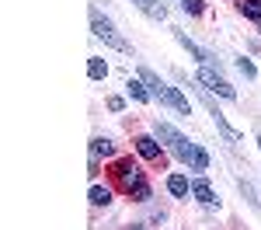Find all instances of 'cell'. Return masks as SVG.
<instances>
[{
  "mask_svg": "<svg viewBox=\"0 0 261 230\" xmlns=\"http://www.w3.org/2000/svg\"><path fill=\"white\" fill-rule=\"evenodd\" d=\"M195 81H199L202 87H209V91H216V94L226 98V101H237V87L226 81V77H220V73H216V66H202Z\"/></svg>",
  "mask_w": 261,
  "mask_h": 230,
  "instance_id": "cell-5",
  "label": "cell"
},
{
  "mask_svg": "<svg viewBox=\"0 0 261 230\" xmlns=\"http://www.w3.org/2000/svg\"><path fill=\"white\" fill-rule=\"evenodd\" d=\"M125 87H129V98H133V101H140V105H146L150 98H153V94H150V87H146L143 81H129Z\"/></svg>",
  "mask_w": 261,
  "mask_h": 230,
  "instance_id": "cell-11",
  "label": "cell"
},
{
  "mask_svg": "<svg viewBox=\"0 0 261 230\" xmlns=\"http://www.w3.org/2000/svg\"><path fill=\"white\" fill-rule=\"evenodd\" d=\"M167 192H171L174 199H188V192H192V182H188L185 174H167Z\"/></svg>",
  "mask_w": 261,
  "mask_h": 230,
  "instance_id": "cell-9",
  "label": "cell"
},
{
  "mask_svg": "<svg viewBox=\"0 0 261 230\" xmlns=\"http://www.w3.org/2000/svg\"><path fill=\"white\" fill-rule=\"evenodd\" d=\"M87 77H91V81H105V77H108V63L98 60V56L87 60Z\"/></svg>",
  "mask_w": 261,
  "mask_h": 230,
  "instance_id": "cell-14",
  "label": "cell"
},
{
  "mask_svg": "<svg viewBox=\"0 0 261 230\" xmlns=\"http://www.w3.org/2000/svg\"><path fill=\"white\" fill-rule=\"evenodd\" d=\"M108 108H112V112H122V108H125V101H122L119 94H112V98H108Z\"/></svg>",
  "mask_w": 261,
  "mask_h": 230,
  "instance_id": "cell-21",
  "label": "cell"
},
{
  "mask_svg": "<svg viewBox=\"0 0 261 230\" xmlns=\"http://www.w3.org/2000/svg\"><path fill=\"white\" fill-rule=\"evenodd\" d=\"M91 28H94V35H98L101 42H108L112 49H119V53H133V45H129V42H125L119 32H115V24L105 18L101 11H91Z\"/></svg>",
  "mask_w": 261,
  "mask_h": 230,
  "instance_id": "cell-4",
  "label": "cell"
},
{
  "mask_svg": "<svg viewBox=\"0 0 261 230\" xmlns=\"http://www.w3.org/2000/svg\"><path fill=\"white\" fill-rule=\"evenodd\" d=\"M237 11H241L244 18H251V21H258V24H261V0H241Z\"/></svg>",
  "mask_w": 261,
  "mask_h": 230,
  "instance_id": "cell-13",
  "label": "cell"
},
{
  "mask_svg": "<svg viewBox=\"0 0 261 230\" xmlns=\"http://www.w3.org/2000/svg\"><path fill=\"white\" fill-rule=\"evenodd\" d=\"M181 7H185V14H192V18H199L202 11H205V0H181Z\"/></svg>",
  "mask_w": 261,
  "mask_h": 230,
  "instance_id": "cell-17",
  "label": "cell"
},
{
  "mask_svg": "<svg viewBox=\"0 0 261 230\" xmlns=\"http://www.w3.org/2000/svg\"><path fill=\"white\" fill-rule=\"evenodd\" d=\"M133 230H143V227H133Z\"/></svg>",
  "mask_w": 261,
  "mask_h": 230,
  "instance_id": "cell-23",
  "label": "cell"
},
{
  "mask_svg": "<svg viewBox=\"0 0 261 230\" xmlns=\"http://www.w3.org/2000/svg\"><path fill=\"white\" fill-rule=\"evenodd\" d=\"M112 202V192L101 185H91V206H108Z\"/></svg>",
  "mask_w": 261,
  "mask_h": 230,
  "instance_id": "cell-15",
  "label": "cell"
},
{
  "mask_svg": "<svg viewBox=\"0 0 261 230\" xmlns=\"http://www.w3.org/2000/svg\"><path fill=\"white\" fill-rule=\"evenodd\" d=\"M91 154H94V157H112V154H115V143H112L108 136H94V140H91Z\"/></svg>",
  "mask_w": 261,
  "mask_h": 230,
  "instance_id": "cell-12",
  "label": "cell"
},
{
  "mask_svg": "<svg viewBox=\"0 0 261 230\" xmlns=\"http://www.w3.org/2000/svg\"><path fill=\"white\" fill-rule=\"evenodd\" d=\"M140 81L146 84V87H150V94H153V98H161L164 105H171V108H174L178 115H192V105H188V98L181 94L178 87L164 84L161 77H157V73L150 70V66H140Z\"/></svg>",
  "mask_w": 261,
  "mask_h": 230,
  "instance_id": "cell-1",
  "label": "cell"
},
{
  "mask_svg": "<svg viewBox=\"0 0 261 230\" xmlns=\"http://www.w3.org/2000/svg\"><path fill=\"white\" fill-rule=\"evenodd\" d=\"M174 39H178V45H181V49H185V53H188L192 60H199L202 66H213V63H216V60H213V53H205V49H202L199 42H192L188 35H185V32H181V28H174ZM216 66H220V63H216Z\"/></svg>",
  "mask_w": 261,
  "mask_h": 230,
  "instance_id": "cell-6",
  "label": "cell"
},
{
  "mask_svg": "<svg viewBox=\"0 0 261 230\" xmlns=\"http://www.w3.org/2000/svg\"><path fill=\"white\" fill-rule=\"evenodd\" d=\"M241 192H244V199L251 202V209H254V213H261V202H258V199H254V188L247 185V182H241Z\"/></svg>",
  "mask_w": 261,
  "mask_h": 230,
  "instance_id": "cell-19",
  "label": "cell"
},
{
  "mask_svg": "<svg viewBox=\"0 0 261 230\" xmlns=\"http://www.w3.org/2000/svg\"><path fill=\"white\" fill-rule=\"evenodd\" d=\"M237 70H241L247 81H254V77H258V66H254L251 60H237Z\"/></svg>",
  "mask_w": 261,
  "mask_h": 230,
  "instance_id": "cell-18",
  "label": "cell"
},
{
  "mask_svg": "<svg viewBox=\"0 0 261 230\" xmlns=\"http://www.w3.org/2000/svg\"><path fill=\"white\" fill-rule=\"evenodd\" d=\"M133 4L140 7L146 18H153V21H164V18H167V7H164L161 0H133Z\"/></svg>",
  "mask_w": 261,
  "mask_h": 230,
  "instance_id": "cell-10",
  "label": "cell"
},
{
  "mask_svg": "<svg viewBox=\"0 0 261 230\" xmlns=\"http://www.w3.org/2000/svg\"><path fill=\"white\" fill-rule=\"evenodd\" d=\"M133 199H136V202H146V199H150V185L143 182V185L136 188V192H133Z\"/></svg>",
  "mask_w": 261,
  "mask_h": 230,
  "instance_id": "cell-20",
  "label": "cell"
},
{
  "mask_svg": "<svg viewBox=\"0 0 261 230\" xmlns=\"http://www.w3.org/2000/svg\"><path fill=\"white\" fill-rule=\"evenodd\" d=\"M188 167H192V171H205V167H209V154H205L202 146H195V154H192Z\"/></svg>",
  "mask_w": 261,
  "mask_h": 230,
  "instance_id": "cell-16",
  "label": "cell"
},
{
  "mask_svg": "<svg viewBox=\"0 0 261 230\" xmlns=\"http://www.w3.org/2000/svg\"><path fill=\"white\" fill-rule=\"evenodd\" d=\"M112 174H115V182H119L122 192H136V188L146 182V174H143V167L133 161V157H122V161H115V167H112Z\"/></svg>",
  "mask_w": 261,
  "mask_h": 230,
  "instance_id": "cell-3",
  "label": "cell"
},
{
  "mask_svg": "<svg viewBox=\"0 0 261 230\" xmlns=\"http://www.w3.org/2000/svg\"><path fill=\"white\" fill-rule=\"evenodd\" d=\"M192 195H195V199H199L202 206H216L220 209V199H216V192H213V185H209V182H205V178H195V182H192Z\"/></svg>",
  "mask_w": 261,
  "mask_h": 230,
  "instance_id": "cell-8",
  "label": "cell"
},
{
  "mask_svg": "<svg viewBox=\"0 0 261 230\" xmlns=\"http://www.w3.org/2000/svg\"><path fill=\"white\" fill-rule=\"evenodd\" d=\"M258 150H261V136H258Z\"/></svg>",
  "mask_w": 261,
  "mask_h": 230,
  "instance_id": "cell-22",
  "label": "cell"
},
{
  "mask_svg": "<svg viewBox=\"0 0 261 230\" xmlns=\"http://www.w3.org/2000/svg\"><path fill=\"white\" fill-rule=\"evenodd\" d=\"M153 136H157V140H161V143L167 146V150H171L178 161H185V164L192 161V154H195V146H199V143H192L188 136H181V133H178L171 122H161V119L153 122Z\"/></svg>",
  "mask_w": 261,
  "mask_h": 230,
  "instance_id": "cell-2",
  "label": "cell"
},
{
  "mask_svg": "<svg viewBox=\"0 0 261 230\" xmlns=\"http://www.w3.org/2000/svg\"><path fill=\"white\" fill-rule=\"evenodd\" d=\"M136 154L140 157H146V161H164V143L157 140V136H136Z\"/></svg>",
  "mask_w": 261,
  "mask_h": 230,
  "instance_id": "cell-7",
  "label": "cell"
}]
</instances>
